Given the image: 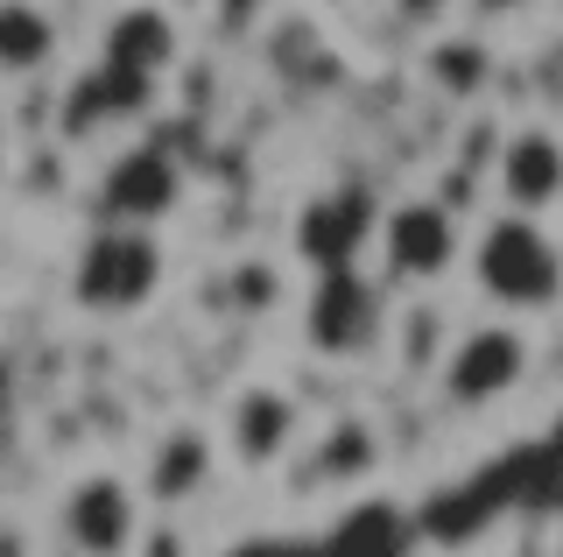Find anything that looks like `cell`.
<instances>
[{"label": "cell", "mask_w": 563, "mask_h": 557, "mask_svg": "<svg viewBox=\"0 0 563 557\" xmlns=\"http://www.w3.org/2000/svg\"><path fill=\"white\" fill-rule=\"evenodd\" d=\"M472 283L493 310L507 318H536L563 297V248L542 219L528 212H493L472 240Z\"/></svg>", "instance_id": "cell-1"}, {"label": "cell", "mask_w": 563, "mask_h": 557, "mask_svg": "<svg viewBox=\"0 0 563 557\" xmlns=\"http://www.w3.org/2000/svg\"><path fill=\"white\" fill-rule=\"evenodd\" d=\"M163 290V240L155 226H92V240L70 261V297L92 318H134Z\"/></svg>", "instance_id": "cell-2"}, {"label": "cell", "mask_w": 563, "mask_h": 557, "mask_svg": "<svg viewBox=\"0 0 563 557\" xmlns=\"http://www.w3.org/2000/svg\"><path fill=\"white\" fill-rule=\"evenodd\" d=\"M380 275L387 283H437V275L457 269V254H465V240H457V219L451 205L437 198H401L380 212Z\"/></svg>", "instance_id": "cell-3"}, {"label": "cell", "mask_w": 563, "mask_h": 557, "mask_svg": "<svg viewBox=\"0 0 563 557\" xmlns=\"http://www.w3.org/2000/svg\"><path fill=\"white\" fill-rule=\"evenodd\" d=\"M380 283H366L360 269H317L310 283V304H303V339L310 353L324 360H360L366 346L380 339Z\"/></svg>", "instance_id": "cell-4"}, {"label": "cell", "mask_w": 563, "mask_h": 557, "mask_svg": "<svg viewBox=\"0 0 563 557\" xmlns=\"http://www.w3.org/2000/svg\"><path fill=\"white\" fill-rule=\"evenodd\" d=\"M521 381H528V339L515 325H472L444 353L437 389H444V403H457V409H493V403H507Z\"/></svg>", "instance_id": "cell-5"}, {"label": "cell", "mask_w": 563, "mask_h": 557, "mask_svg": "<svg viewBox=\"0 0 563 557\" xmlns=\"http://www.w3.org/2000/svg\"><path fill=\"white\" fill-rule=\"evenodd\" d=\"M64 536L78 557H134L141 544V494L120 473H85L64 494Z\"/></svg>", "instance_id": "cell-6"}, {"label": "cell", "mask_w": 563, "mask_h": 557, "mask_svg": "<svg viewBox=\"0 0 563 557\" xmlns=\"http://www.w3.org/2000/svg\"><path fill=\"white\" fill-rule=\"evenodd\" d=\"M99 205L113 226H155L184 205V170L169 149H120L99 177Z\"/></svg>", "instance_id": "cell-7"}, {"label": "cell", "mask_w": 563, "mask_h": 557, "mask_svg": "<svg viewBox=\"0 0 563 557\" xmlns=\"http://www.w3.org/2000/svg\"><path fill=\"white\" fill-rule=\"evenodd\" d=\"M493 184H500V212L550 219L563 205V134L550 128H515L493 155Z\"/></svg>", "instance_id": "cell-8"}, {"label": "cell", "mask_w": 563, "mask_h": 557, "mask_svg": "<svg viewBox=\"0 0 563 557\" xmlns=\"http://www.w3.org/2000/svg\"><path fill=\"white\" fill-rule=\"evenodd\" d=\"M374 233H380V205L366 190H324L296 212V254L310 269H352Z\"/></svg>", "instance_id": "cell-9"}, {"label": "cell", "mask_w": 563, "mask_h": 557, "mask_svg": "<svg viewBox=\"0 0 563 557\" xmlns=\"http://www.w3.org/2000/svg\"><path fill=\"white\" fill-rule=\"evenodd\" d=\"M176 57H184V36H176L169 8H155V0L120 8L113 22H106V36H99V64L134 72V78H148V85H163L176 72Z\"/></svg>", "instance_id": "cell-10"}, {"label": "cell", "mask_w": 563, "mask_h": 557, "mask_svg": "<svg viewBox=\"0 0 563 557\" xmlns=\"http://www.w3.org/2000/svg\"><path fill=\"white\" fill-rule=\"evenodd\" d=\"M225 438H233V451L246 466H268L275 451H289V438H296V403L282 389H240Z\"/></svg>", "instance_id": "cell-11"}, {"label": "cell", "mask_w": 563, "mask_h": 557, "mask_svg": "<svg viewBox=\"0 0 563 557\" xmlns=\"http://www.w3.org/2000/svg\"><path fill=\"white\" fill-rule=\"evenodd\" d=\"M155 92H163V85H148V78H134V72H113V64H92V72L78 78V92H70V134H92L99 120L148 113Z\"/></svg>", "instance_id": "cell-12"}, {"label": "cell", "mask_w": 563, "mask_h": 557, "mask_svg": "<svg viewBox=\"0 0 563 557\" xmlns=\"http://www.w3.org/2000/svg\"><path fill=\"white\" fill-rule=\"evenodd\" d=\"M205 480H211V438L205 430H169L148 459V501L176 509V501H190Z\"/></svg>", "instance_id": "cell-13"}, {"label": "cell", "mask_w": 563, "mask_h": 557, "mask_svg": "<svg viewBox=\"0 0 563 557\" xmlns=\"http://www.w3.org/2000/svg\"><path fill=\"white\" fill-rule=\"evenodd\" d=\"M57 57V22L35 0H0V78H29Z\"/></svg>", "instance_id": "cell-14"}, {"label": "cell", "mask_w": 563, "mask_h": 557, "mask_svg": "<svg viewBox=\"0 0 563 557\" xmlns=\"http://www.w3.org/2000/svg\"><path fill=\"white\" fill-rule=\"evenodd\" d=\"M430 78H437V92H451V99H479L486 78H493L486 43L479 36H437L430 43Z\"/></svg>", "instance_id": "cell-15"}, {"label": "cell", "mask_w": 563, "mask_h": 557, "mask_svg": "<svg viewBox=\"0 0 563 557\" xmlns=\"http://www.w3.org/2000/svg\"><path fill=\"white\" fill-rule=\"evenodd\" d=\"M457 8V0H395V14L401 22H416V29H430V22H444V14Z\"/></svg>", "instance_id": "cell-16"}, {"label": "cell", "mask_w": 563, "mask_h": 557, "mask_svg": "<svg viewBox=\"0 0 563 557\" xmlns=\"http://www.w3.org/2000/svg\"><path fill=\"white\" fill-rule=\"evenodd\" d=\"M472 14H479V22H507V14H521L528 0H465Z\"/></svg>", "instance_id": "cell-17"}, {"label": "cell", "mask_w": 563, "mask_h": 557, "mask_svg": "<svg viewBox=\"0 0 563 557\" xmlns=\"http://www.w3.org/2000/svg\"><path fill=\"white\" fill-rule=\"evenodd\" d=\"M0 177H8V120H0Z\"/></svg>", "instance_id": "cell-18"}, {"label": "cell", "mask_w": 563, "mask_h": 557, "mask_svg": "<svg viewBox=\"0 0 563 557\" xmlns=\"http://www.w3.org/2000/svg\"><path fill=\"white\" fill-rule=\"evenodd\" d=\"M233 8H246V0H233Z\"/></svg>", "instance_id": "cell-19"}]
</instances>
